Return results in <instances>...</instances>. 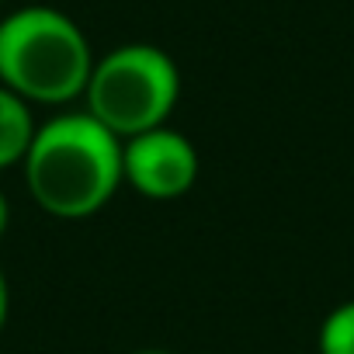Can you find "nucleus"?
<instances>
[{
    "label": "nucleus",
    "instance_id": "nucleus-8",
    "mask_svg": "<svg viewBox=\"0 0 354 354\" xmlns=\"http://www.w3.org/2000/svg\"><path fill=\"white\" fill-rule=\"evenodd\" d=\"M8 226H11V205H8V195L0 192V236L8 233Z\"/></svg>",
    "mask_w": 354,
    "mask_h": 354
},
{
    "label": "nucleus",
    "instance_id": "nucleus-2",
    "mask_svg": "<svg viewBox=\"0 0 354 354\" xmlns=\"http://www.w3.org/2000/svg\"><path fill=\"white\" fill-rule=\"evenodd\" d=\"M94 49L84 28L46 4H28L0 21V84L28 104L84 101Z\"/></svg>",
    "mask_w": 354,
    "mask_h": 354
},
{
    "label": "nucleus",
    "instance_id": "nucleus-9",
    "mask_svg": "<svg viewBox=\"0 0 354 354\" xmlns=\"http://www.w3.org/2000/svg\"><path fill=\"white\" fill-rule=\"evenodd\" d=\"M132 354H174V351H160V347H142V351H132Z\"/></svg>",
    "mask_w": 354,
    "mask_h": 354
},
{
    "label": "nucleus",
    "instance_id": "nucleus-7",
    "mask_svg": "<svg viewBox=\"0 0 354 354\" xmlns=\"http://www.w3.org/2000/svg\"><path fill=\"white\" fill-rule=\"evenodd\" d=\"M8 316H11V285H8L4 268H0V333L8 326Z\"/></svg>",
    "mask_w": 354,
    "mask_h": 354
},
{
    "label": "nucleus",
    "instance_id": "nucleus-1",
    "mask_svg": "<svg viewBox=\"0 0 354 354\" xmlns=\"http://www.w3.org/2000/svg\"><path fill=\"white\" fill-rule=\"evenodd\" d=\"M122 146L125 139L87 108L53 115L35 129L21 163L32 202L63 223L97 216L125 185Z\"/></svg>",
    "mask_w": 354,
    "mask_h": 354
},
{
    "label": "nucleus",
    "instance_id": "nucleus-3",
    "mask_svg": "<svg viewBox=\"0 0 354 354\" xmlns=\"http://www.w3.org/2000/svg\"><path fill=\"white\" fill-rule=\"evenodd\" d=\"M181 101V70L174 56L149 42H125L94 59L84 108L118 139L170 125Z\"/></svg>",
    "mask_w": 354,
    "mask_h": 354
},
{
    "label": "nucleus",
    "instance_id": "nucleus-4",
    "mask_svg": "<svg viewBox=\"0 0 354 354\" xmlns=\"http://www.w3.org/2000/svg\"><path fill=\"white\" fill-rule=\"evenodd\" d=\"M198 149L195 142L170 125L139 132L122 146L125 185L149 202H177L198 181Z\"/></svg>",
    "mask_w": 354,
    "mask_h": 354
},
{
    "label": "nucleus",
    "instance_id": "nucleus-6",
    "mask_svg": "<svg viewBox=\"0 0 354 354\" xmlns=\"http://www.w3.org/2000/svg\"><path fill=\"white\" fill-rule=\"evenodd\" d=\"M319 354H354V299L333 306L316 330Z\"/></svg>",
    "mask_w": 354,
    "mask_h": 354
},
{
    "label": "nucleus",
    "instance_id": "nucleus-5",
    "mask_svg": "<svg viewBox=\"0 0 354 354\" xmlns=\"http://www.w3.org/2000/svg\"><path fill=\"white\" fill-rule=\"evenodd\" d=\"M35 129H39V122L32 115V104L0 84V170L25 163Z\"/></svg>",
    "mask_w": 354,
    "mask_h": 354
}]
</instances>
